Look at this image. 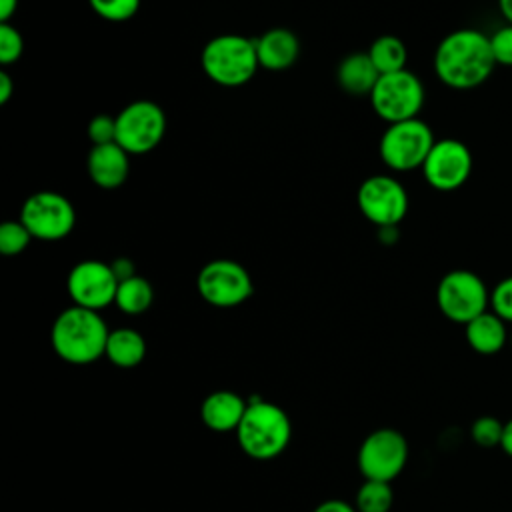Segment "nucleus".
<instances>
[{"mask_svg": "<svg viewBox=\"0 0 512 512\" xmlns=\"http://www.w3.org/2000/svg\"><path fill=\"white\" fill-rule=\"evenodd\" d=\"M422 174L434 190H458L472 174V152L456 138L436 140L422 164Z\"/></svg>", "mask_w": 512, "mask_h": 512, "instance_id": "4468645a", "label": "nucleus"}, {"mask_svg": "<svg viewBox=\"0 0 512 512\" xmlns=\"http://www.w3.org/2000/svg\"><path fill=\"white\" fill-rule=\"evenodd\" d=\"M490 46H492V54H494L496 64L512 66V24H506V26L498 28L490 36Z\"/></svg>", "mask_w": 512, "mask_h": 512, "instance_id": "c756f323", "label": "nucleus"}, {"mask_svg": "<svg viewBox=\"0 0 512 512\" xmlns=\"http://www.w3.org/2000/svg\"><path fill=\"white\" fill-rule=\"evenodd\" d=\"M430 126L418 118L388 124L380 138V158L396 172H410L422 168L428 152L434 146Z\"/></svg>", "mask_w": 512, "mask_h": 512, "instance_id": "0eeeda50", "label": "nucleus"}, {"mask_svg": "<svg viewBox=\"0 0 512 512\" xmlns=\"http://www.w3.org/2000/svg\"><path fill=\"white\" fill-rule=\"evenodd\" d=\"M490 308L498 314L506 324H512V276L502 278L490 290Z\"/></svg>", "mask_w": 512, "mask_h": 512, "instance_id": "cd10ccee", "label": "nucleus"}, {"mask_svg": "<svg viewBox=\"0 0 512 512\" xmlns=\"http://www.w3.org/2000/svg\"><path fill=\"white\" fill-rule=\"evenodd\" d=\"M498 10L508 24H512V0H498Z\"/></svg>", "mask_w": 512, "mask_h": 512, "instance_id": "c9c22d12", "label": "nucleus"}, {"mask_svg": "<svg viewBox=\"0 0 512 512\" xmlns=\"http://www.w3.org/2000/svg\"><path fill=\"white\" fill-rule=\"evenodd\" d=\"M104 356L118 368H134L146 356V340L134 328L110 330Z\"/></svg>", "mask_w": 512, "mask_h": 512, "instance_id": "aec40b11", "label": "nucleus"}, {"mask_svg": "<svg viewBox=\"0 0 512 512\" xmlns=\"http://www.w3.org/2000/svg\"><path fill=\"white\" fill-rule=\"evenodd\" d=\"M496 66L490 36L474 28H460L444 36L434 52V72L454 90H472L484 84Z\"/></svg>", "mask_w": 512, "mask_h": 512, "instance_id": "f257e3e1", "label": "nucleus"}, {"mask_svg": "<svg viewBox=\"0 0 512 512\" xmlns=\"http://www.w3.org/2000/svg\"><path fill=\"white\" fill-rule=\"evenodd\" d=\"M254 42L258 62L266 70H286L296 62L300 54V42L288 28H272Z\"/></svg>", "mask_w": 512, "mask_h": 512, "instance_id": "f3484780", "label": "nucleus"}, {"mask_svg": "<svg viewBox=\"0 0 512 512\" xmlns=\"http://www.w3.org/2000/svg\"><path fill=\"white\" fill-rule=\"evenodd\" d=\"M380 72L370 60L368 52H352L344 56L336 68V80L340 88L352 96H370Z\"/></svg>", "mask_w": 512, "mask_h": 512, "instance_id": "6ab92c4d", "label": "nucleus"}, {"mask_svg": "<svg viewBox=\"0 0 512 512\" xmlns=\"http://www.w3.org/2000/svg\"><path fill=\"white\" fill-rule=\"evenodd\" d=\"M20 220L32 238L54 242L66 238L72 232L76 224V212L66 196L42 190L30 194L24 200L20 208Z\"/></svg>", "mask_w": 512, "mask_h": 512, "instance_id": "1a4fd4ad", "label": "nucleus"}, {"mask_svg": "<svg viewBox=\"0 0 512 512\" xmlns=\"http://www.w3.org/2000/svg\"><path fill=\"white\" fill-rule=\"evenodd\" d=\"M14 82L8 72H0V104H6L12 98Z\"/></svg>", "mask_w": 512, "mask_h": 512, "instance_id": "473e14b6", "label": "nucleus"}, {"mask_svg": "<svg viewBox=\"0 0 512 512\" xmlns=\"http://www.w3.org/2000/svg\"><path fill=\"white\" fill-rule=\"evenodd\" d=\"M88 4L100 18L110 22H124L140 8V0H88Z\"/></svg>", "mask_w": 512, "mask_h": 512, "instance_id": "a878e982", "label": "nucleus"}, {"mask_svg": "<svg viewBox=\"0 0 512 512\" xmlns=\"http://www.w3.org/2000/svg\"><path fill=\"white\" fill-rule=\"evenodd\" d=\"M18 8V0H0V22H8Z\"/></svg>", "mask_w": 512, "mask_h": 512, "instance_id": "f704fd0d", "label": "nucleus"}, {"mask_svg": "<svg viewBox=\"0 0 512 512\" xmlns=\"http://www.w3.org/2000/svg\"><path fill=\"white\" fill-rule=\"evenodd\" d=\"M88 174L104 190L120 188L130 172V154L116 142L92 146L88 154Z\"/></svg>", "mask_w": 512, "mask_h": 512, "instance_id": "2eb2a0df", "label": "nucleus"}, {"mask_svg": "<svg viewBox=\"0 0 512 512\" xmlns=\"http://www.w3.org/2000/svg\"><path fill=\"white\" fill-rule=\"evenodd\" d=\"M66 290L76 306L98 312L114 304L118 278L108 262L82 260L68 272Z\"/></svg>", "mask_w": 512, "mask_h": 512, "instance_id": "ddd939ff", "label": "nucleus"}, {"mask_svg": "<svg viewBox=\"0 0 512 512\" xmlns=\"http://www.w3.org/2000/svg\"><path fill=\"white\" fill-rule=\"evenodd\" d=\"M394 502V492L390 482L364 480L356 492V510L358 512H390Z\"/></svg>", "mask_w": 512, "mask_h": 512, "instance_id": "5701e85b", "label": "nucleus"}, {"mask_svg": "<svg viewBox=\"0 0 512 512\" xmlns=\"http://www.w3.org/2000/svg\"><path fill=\"white\" fill-rule=\"evenodd\" d=\"M408 462V442L394 428L370 432L358 448V468L364 480L392 482Z\"/></svg>", "mask_w": 512, "mask_h": 512, "instance_id": "9b49d317", "label": "nucleus"}, {"mask_svg": "<svg viewBox=\"0 0 512 512\" xmlns=\"http://www.w3.org/2000/svg\"><path fill=\"white\" fill-rule=\"evenodd\" d=\"M362 216L378 228L398 226L408 212V194L404 186L386 174L366 178L356 194Z\"/></svg>", "mask_w": 512, "mask_h": 512, "instance_id": "f8f14e48", "label": "nucleus"}, {"mask_svg": "<svg viewBox=\"0 0 512 512\" xmlns=\"http://www.w3.org/2000/svg\"><path fill=\"white\" fill-rule=\"evenodd\" d=\"M166 132L164 110L152 100H136L116 116V144L128 154L154 150Z\"/></svg>", "mask_w": 512, "mask_h": 512, "instance_id": "9d476101", "label": "nucleus"}, {"mask_svg": "<svg viewBox=\"0 0 512 512\" xmlns=\"http://www.w3.org/2000/svg\"><path fill=\"white\" fill-rule=\"evenodd\" d=\"M88 138H90L92 146L116 142V116L96 114L88 122Z\"/></svg>", "mask_w": 512, "mask_h": 512, "instance_id": "c85d7f7f", "label": "nucleus"}, {"mask_svg": "<svg viewBox=\"0 0 512 512\" xmlns=\"http://www.w3.org/2000/svg\"><path fill=\"white\" fill-rule=\"evenodd\" d=\"M312 512H358V510H356V506H350L344 500L332 498V500H324L322 504H318Z\"/></svg>", "mask_w": 512, "mask_h": 512, "instance_id": "2f4dec72", "label": "nucleus"}, {"mask_svg": "<svg viewBox=\"0 0 512 512\" xmlns=\"http://www.w3.org/2000/svg\"><path fill=\"white\" fill-rule=\"evenodd\" d=\"M424 86L410 70L382 74L370 92L374 112L388 124L418 118L424 106Z\"/></svg>", "mask_w": 512, "mask_h": 512, "instance_id": "423d86ee", "label": "nucleus"}, {"mask_svg": "<svg viewBox=\"0 0 512 512\" xmlns=\"http://www.w3.org/2000/svg\"><path fill=\"white\" fill-rule=\"evenodd\" d=\"M110 266H112V270H114V274H116L118 282H120V280H126V278H130V276H134V274H136L132 260H130V258H124V256H120V258L112 260V262H110Z\"/></svg>", "mask_w": 512, "mask_h": 512, "instance_id": "7c9ffc66", "label": "nucleus"}, {"mask_svg": "<svg viewBox=\"0 0 512 512\" xmlns=\"http://www.w3.org/2000/svg\"><path fill=\"white\" fill-rule=\"evenodd\" d=\"M198 294L204 302L216 308H234L252 296V278L248 270L228 258L210 260L204 264L196 278Z\"/></svg>", "mask_w": 512, "mask_h": 512, "instance_id": "6e6552de", "label": "nucleus"}, {"mask_svg": "<svg viewBox=\"0 0 512 512\" xmlns=\"http://www.w3.org/2000/svg\"><path fill=\"white\" fill-rule=\"evenodd\" d=\"M24 50L22 34L8 22L0 24V64H14Z\"/></svg>", "mask_w": 512, "mask_h": 512, "instance_id": "bb28decb", "label": "nucleus"}, {"mask_svg": "<svg viewBox=\"0 0 512 512\" xmlns=\"http://www.w3.org/2000/svg\"><path fill=\"white\" fill-rule=\"evenodd\" d=\"M108 334L110 330L96 310L72 304L56 316L50 344L64 362L90 364L104 356Z\"/></svg>", "mask_w": 512, "mask_h": 512, "instance_id": "f03ea898", "label": "nucleus"}, {"mask_svg": "<svg viewBox=\"0 0 512 512\" xmlns=\"http://www.w3.org/2000/svg\"><path fill=\"white\" fill-rule=\"evenodd\" d=\"M436 304L448 320L466 326L488 310L490 292L472 270H450L438 282Z\"/></svg>", "mask_w": 512, "mask_h": 512, "instance_id": "39448f33", "label": "nucleus"}, {"mask_svg": "<svg viewBox=\"0 0 512 512\" xmlns=\"http://www.w3.org/2000/svg\"><path fill=\"white\" fill-rule=\"evenodd\" d=\"M368 56L382 76V74L404 70L408 60V50L398 36L384 34L372 42V46L368 48Z\"/></svg>", "mask_w": 512, "mask_h": 512, "instance_id": "4be33fe9", "label": "nucleus"}, {"mask_svg": "<svg viewBox=\"0 0 512 512\" xmlns=\"http://www.w3.org/2000/svg\"><path fill=\"white\" fill-rule=\"evenodd\" d=\"M236 438L244 454L254 460H270L282 454L292 438L290 416L274 402L254 398L236 428Z\"/></svg>", "mask_w": 512, "mask_h": 512, "instance_id": "7ed1b4c3", "label": "nucleus"}, {"mask_svg": "<svg viewBox=\"0 0 512 512\" xmlns=\"http://www.w3.org/2000/svg\"><path fill=\"white\" fill-rule=\"evenodd\" d=\"M152 300H154V288L144 276L134 274V276L118 282L114 304L124 314L138 316L152 306Z\"/></svg>", "mask_w": 512, "mask_h": 512, "instance_id": "412c9836", "label": "nucleus"}, {"mask_svg": "<svg viewBox=\"0 0 512 512\" xmlns=\"http://www.w3.org/2000/svg\"><path fill=\"white\" fill-rule=\"evenodd\" d=\"M504 432V422L494 416H480L470 426V436L480 448H500Z\"/></svg>", "mask_w": 512, "mask_h": 512, "instance_id": "393cba45", "label": "nucleus"}, {"mask_svg": "<svg viewBox=\"0 0 512 512\" xmlns=\"http://www.w3.org/2000/svg\"><path fill=\"white\" fill-rule=\"evenodd\" d=\"M32 234L22 220H6L0 224V254L16 256L28 248Z\"/></svg>", "mask_w": 512, "mask_h": 512, "instance_id": "b1692460", "label": "nucleus"}, {"mask_svg": "<svg viewBox=\"0 0 512 512\" xmlns=\"http://www.w3.org/2000/svg\"><path fill=\"white\" fill-rule=\"evenodd\" d=\"M500 448H502L504 454H508L512 458V418L508 422H504V432H502Z\"/></svg>", "mask_w": 512, "mask_h": 512, "instance_id": "72a5a7b5", "label": "nucleus"}, {"mask_svg": "<svg viewBox=\"0 0 512 512\" xmlns=\"http://www.w3.org/2000/svg\"><path fill=\"white\" fill-rule=\"evenodd\" d=\"M204 74L220 86H242L256 74L260 62L256 42L240 34H220L206 42L200 54Z\"/></svg>", "mask_w": 512, "mask_h": 512, "instance_id": "20e7f679", "label": "nucleus"}, {"mask_svg": "<svg viewBox=\"0 0 512 512\" xmlns=\"http://www.w3.org/2000/svg\"><path fill=\"white\" fill-rule=\"evenodd\" d=\"M248 402L232 390H216L200 404V418L204 426L214 432H230L238 428Z\"/></svg>", "mask_w": 512, "mask_h": 512, "instance_id": "dca6fc26", "label": "nucleus"}, {"mask_svg": "<svg viewBox=\"0 0 512 512\" xmlns=\"http://www.w3.org/2000/svg\"><path fill=\"white\" fill-rule=\"evenodd\" d=\"M508 344H510V348H512V330H510V342H508Z\"/></svg>", "mask_w": 512, "mask_h": 512, "instance_id": "e433bc0d", "label": "nucleus"}, {"mask_svg": "<svg viewBox=\"0 0 512 512\" xmlns=\"http://www.w3.org/2000/svg\"><path fill=\"white\" fill-rule=\"evenodd\" d=\"M464 336L468 346L482 356L498 354L510 342V332L506 328V322L492 310H486L474 320H470L464 326Z\"/></svg>", "mask_w": 512, "mask_h": 512, "instance_id": "a211bd4d", "label": "nucleus"}]
</instances>
